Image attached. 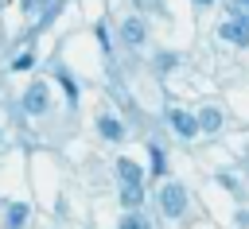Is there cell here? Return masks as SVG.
<instances>
[{
    "instance_id": "cell-9",
    "label": "cell",
    "mask_w": 249,
    "mask_h": 229,
    "mask_svg": "<svg viewBox=\"0 0 249 229\" xmlns=\"http://www.w3.org/2000/svg\"><path fill=\"white\" fill-rule=\"evenodd\" d=\"M117 175H121L124 186H128V182H144V171H140L132 159H117Z\"/></svg>"
},
{
    "instance_id": "cell-8",
    "label": "cell",
    "mask_w": 249,
    "mask_h": 229,
    "mask_svg": "<svg viewBox=\"0 0 249 229\" xmlns=\"http://www.w3.org/2000/svg\"><path fill=\"white\" fill-rule=\"evenodd\" d=\"M97 132H101L105 140H121V136H124L121 120H117V116H109V113H101V116H97Z\"/></svg>"
},
{
    "instance_id": "cell-13",
    "label": "cell",
    "mask_w": 249,
    "mask_h": 229,
    "mask_svg": "<svg viewBox=\"0 0 249 229\" xmlns=\"http://www.w3.org/2000/svg\"><path fill=\"white\" fill-rule=\"evenodd\" d=\"M163 167H167V163H163V147H160V144H152V171H156V175H163Z\"/></svg>"
},
{
    "instance_id": "cell-3",
    "label": "cell",
    "mask_w": 249,
    "mask_h": 229,
    "mask_svg": "<svg viewBox=\"0 0 249 229\" xmlns=\"http://www.w3.org/2000/svg\"><path fill=\"white\" fill-rule=\"evenodd\" d=\"M218 35L226 43H237V47H249V19H226L218 27Z\"/></svg>"
},
{
    "instance_id": "cell-14",
    "label": "cell",
    "mask_w": 249,
    "mask_h": 229,
    "mask_svg": "<svg viewBox=\"0 0 249 229\" xmlns=\"http://www.w3.org/2000/svg\"><path fill=\"white\" fill-rule=\"evenodd\" d=\"M195 4H198V8H210V4H214V0H195Z\"/></svg>"
},
{
    "instance_id": "cell-1",
    "label": "cell",
    "mask_w": 249,
    "mask_h": 229,
    "mask_svg": "<svg viewBox=\"0 0 249 229\" xmlns=\"http://www.w3.org/2000/svg\"><path fill=\"white\" fill-rule=\"evenodd\" d=\"M160 206H163V213H167V217H183V210H187V186L167 182V186H163V194H160Z\"/></svg>"
},
{
    "instance_id": "cell-5",
    "label": "cell",
    "mask_w": 249,
    "mask_h": 229,
    "mask_svg": "<svg viewBox=\"0 0 249 229\" xmlns=\"http://www.w3.org/2000/svg\"><path fill=\"white\" fill-rule=\"evenodd\" d=\"M27 217H31V206L12 202V206H8V217H4V229H23V225H27Z\"/></svg>"
},
{
    "instance_id": "cell-2",
    "label": "cell",
    "mask_w": 249,
    "mask_h": 229,
    "mask_svg": "<svg viewBox=\"0 0 249 229\" xmlns=\"http://www.w3.org/2000/svg\"><path fill=\"white\" fill-rule=\"evenodd\" d=\"M19 105H23V113H31V116H43V113H47V85H43V82H31Z\"/></svg>"
},
{
    "instance_id": "cell-10",
    "label": "cell",
    "mask_w": 249,
    "mask_h": 229,
    "mask_svg": "<svg viewBox=\"0 0 249 229\" xmlns=\"http://www.w3.org/2000/svg\"><path fill=\"white\" fill-rule=\"evenodd\" d=\"M121 202H124L128 210H136V206L144 202V182H128V186H121Z\"/></svg>"
},
{
    "instance_id": "cell-6",
    "label": "cell",
    "mask_w": 249,
    "mask_h": 229,
    "mask_svg": "<svg viewBox=\"0 0 249 229\" xmlns=\"http://www.w3.org/2000/svg\"><path fill=\"white\" fill-rule=\"evenodd\" d=\"M195 124H198V132H218V128H222V113H218L214 105H206V109L195 116Z\"/></svg>"
},
{
    "instance_id": "cell-7",
    "label": "cell",
    "mask_w": 249,
    "mask_h": 229,
    "mask_svg": "<svg viewBox=\"0 0 249 229\" xmlns=\"http://www.w3.org/2000/svg\"><path fill=\"white\" fill-rule=\"evenodd\" d=\"M121 31H124V43H132V47H140V43H144V19H140V16H128Z\"/></svg>"
},
{
    "instance_id": "cell-4",
    "label": "cell",
    "mask_w": 249,
    "mask_h": 229,
    "mask_svg": "<svg viewBox=\"0 0 249 229\" xmlns=\"http://www.w3.org/2000/svg\"><path fill=\"white\" fill-rule=\"evenodd\" d=\"M167 124L183 136V140H191V136H198V124H195V116L191 113H183V109H167Z\"/></svg>"
},
{
    "instance_id": "cell-12",
    "label": "cell",
    "mask_w": 249,
    "mask_h": 229,
    "mask_svg": "<svg viewBox=\"0 0 249 229\" xmlns=\"http://www.w3.org/2000/svg\"><path fill=\"white\" fill-rule=\"evenodd\" d=\"M31 66H35V54H31V50H23V54L12 58V70H31Z\"/></svg>"
},
{
    "instance_id": "cell-11",
    "label": "cell",
    "mask_w": 249,
    "mask_h": 229,
    "mask_svg": "<svg viewBox=\"0 0 249 229\" xmlns=\"http://www.w3.org/2000/svg\"><path fill=\"white\" fill-rule=\"evenodd\" d=\"M121 229H152V221H148L144 213H136V210H128V213L121 217Z\"/></svg>"
}]
</instances>
